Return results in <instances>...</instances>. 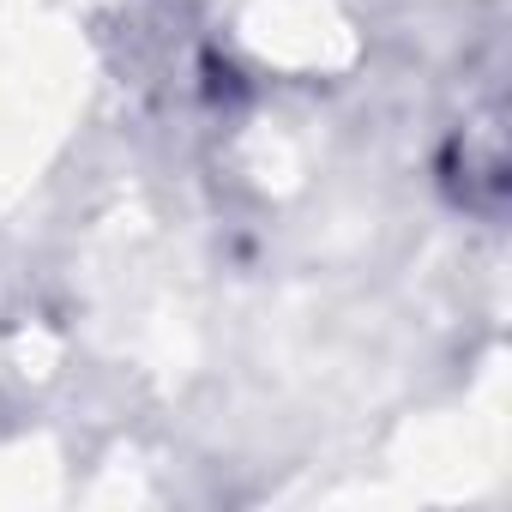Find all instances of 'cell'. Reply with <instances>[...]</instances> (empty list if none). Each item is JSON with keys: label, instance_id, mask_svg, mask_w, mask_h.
<instances>
[{"label": "cell", "instance_id": "6da1fadb", "mask_svg": "<svg viewBox=\"0 0 512 512\" xmlns=\"http://www.w3.org/2000/svg\"><path fill=\"white\" fill-rule=\"evenodd\" d=\"M446 181H452V193H458L464 205L500 211V199H506V139H500V115H494V109L476 115V121L452 139V151H446Z\"/></svg>", "mask_w": 512, "mask_h": 512}]
</instances>
